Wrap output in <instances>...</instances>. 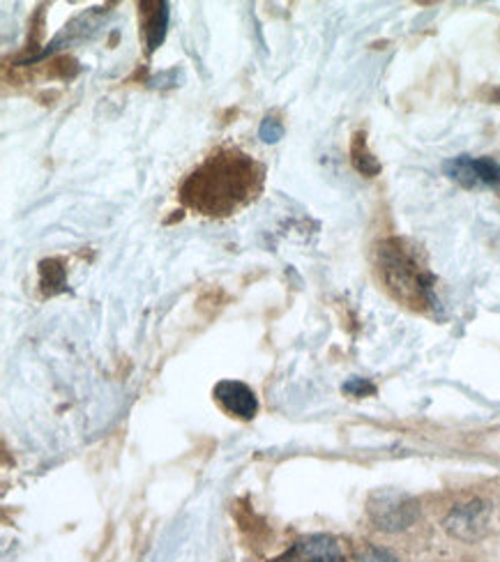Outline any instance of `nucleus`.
Returning a JSON list of instances; mask_svg holds the SVG:
<instances>
[{
  "mask_svg": "<svg viewBox=\"0 0 500 562\" xmlns=\"http://www.w3.org/2000/svg\"><path fill=\"white\" fill-rule=\"evenodd\" d=\"M143 14H146V23H143V29H146L148 49L155 52L166 35V26H169V5L155 3V10H151V12L143 10Z\"/></svg>",
  "mask_w": 500,
  "mask_h": 562,
  "instance_id": "6e6552de",
  "label": "nucleus"
},
{
  "mask_svg": "<svg viewBox=\"0 0 500 562\" xmlns=\"http://www.w3.org/2000/svg\"><path fill=\"white\" fill-rule=\"evenodd\" d=\"M212 396L220 402V406L241 419H252L258 411L256 394L241 381H220L212 390Z\"/></svg>",
  "mask_w": 500,
  "mask_h": 562,
  "instance_id": "423d86ee",
  "label": "nucleus"
},
{
  "mask_svg": "<svg viewBox=\"0 0 500 562\" xmlns=\"http://www.w3.org/2000/svg\"><path fill=\"white\" fill-rule=\"evenodd\" d=\"M344 390H346L348 394H353V396L374 394V385H371V383H367V381H363V379H353V381H348V383L344 385Z\"/></svg>",
  "mask_w": 500,
  "mask_h": 562,
  "instance_id": "f8f14e48",
  "label": "nucleus"
},
{
  "mask_svg": "<svg viewBox=\"0 0 500 562\" xmlns=\"http://www.w3.org/2000/svg\"><path fill=\"white\" fill-rule=\"evenodd\" d=\"M357 562H397V558L386 551V549H378V547H367L360 558H357Z\"/></svg>",
  "mask_w": 500,
  "mask_h": 562,
  "instance_id": "9b49d317",
  "label": "nucleus"
},
{
  "mask_svg": "<svg viewBox=\"0 0 500 562\" xmlns=\"http://www.w3.org/2000/svg\"><path fill=\"white\" fill-rule=\"evenodd\" d=\"M447 178L459 182L466 190L478 187H500V164L491 157H455L443 164Z\"/></svg>",
  "mask_w": 500,
  "mask_h": 562,
  "instance_id": "20e7f679",
  "label": "nucleus"
},
{
  "mask_svg": "<svg viewBox=\"0 0 500 562\" xmlns=\"http://www.w3.org/2000/svg\"><path fill=\"white\" fill-rule=\"evenodd\" d=\"M266 169L237 148H218L180 184V201L195 215L224 220L264 192Z\"/></svg>",
  "mask_w": 500,
  "mask_h": 562,
  "instance_id": "f257e3e1",
  "label": "nucleus"
},
{
  "mask_svg": "<svg viewBox=\"0 0 500 562\" xmlns=\"http://www.w3.org/2000/svg\"><path fill=\"white\" fill-rule=\"evenodd\" d=\"M378 270L386 286L409 307L424 310L434 304V277L420 256L403 240H386L378 247Z\"/></svg>",
  "mask_w": 500,
  "mask_h": 562,
  "instance_id": "f03ea898",
  "label": "nucleus"
},
{
  "mask_svg": "<svg viewBox=\"0 0 500 562\" xmlns=\"http://www.w3.org/2000/svg\"><path fill=\"white\" fill-rule=\"evenodd\" d=\"M445 528L449 530V535L459 537V540H478L489 528V507L485 503L473 501L468 505L452 509V514L445 519Z\"/></svg>",
  "mask_w": 500,
  "mask_h": 562,
  "instance_id": "39448f33",
  "label": "nucleus"
},
{
  "mask_svg": "<svg viewBox=\"0 0 500 562\" xmlns=\"http://www.w3.org/2000/svg\"><path fill=\"white\" fill-rule=\"evenodd\" d=\"M351 157H353V167H355L357 171H360L363 176L374 178V176L380 173V164H378V159L369 153L365 134H360V132H357V134L353 136Z\"/></svg>",
  "mask_w": 500,
  "mask_h": 562,
  "instance_id": "1a4fd4ad",
  "label": "nucleus"
},
{
  "mask_svg": "<svg viewBox=\"0 0 500 562\" xmlns=\"http://www.w3.org/2000/svg\"><path fill=\"white\" fill-rule=\"evenodd\" d=\"M367 512L376 528L386 532H399L415 524L420 509L409 494H401V491L395 488H380L371 494Z\"/></svg>",
  "mask_w": 500,
  "mask_h": 562,
  "instance_id": "7ed1b4c3",
  "label": "nucleus"
},
{
  "mask_svg": "<svg viewBox=\"0 0 500 562\" xmlns=\"http://www.w3.org/2000/svg\"><path fill=\"white\" fill-rule=\"evenodd\" d=\"M258 136L264 144H277V140L284 136V125L277 119H266L264 123H260Z\"/></svg>",
  "mask_w": 500,
  "mask_h": 562,
  "instance_id": "9d476101",
  "label": "nucleus"
},
{
  "mask_svg": "<svg viewBox=\"0 0 500 562\" xmlns=\"http://www.w3.org/2000/svg\"><path fill=\"white\" fill-rule=\"evenodd\" d=\"M286 562H346L340 542L330 535H309L296 542Z\"/></svg>",
  "mask_w": 500,
  "mask_h": 562,
  "instance_id": "0eeeda50",
  "label": "nucleus"
}]
</instances>
